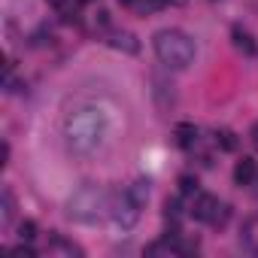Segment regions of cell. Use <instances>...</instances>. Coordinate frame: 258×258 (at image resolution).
<instances>
[{"instance_id":"cell-1","label":"cell","mask_w":258,"mask_h":258,"mask_svg":"<svg viewBox=\"0 0 258 258\" xmlns=\"http://www.w3.org/2000/svg\"><path fill=\"white\" fill-rule=\"evenodd\" d=\"M109 137V118L100 106H82L64 118V143L70 155L88 158Z\"/></svg>"},{"instance_id":"cell-2","label":"cell","mask_w":258,"mask_h":258,"mask_svg":"<svg viewBox=\"0 0 258 258\" xmlns=\"http://www.w3.org/2000/svg\"><path fill=\"white\" fill-rule=\"evenodd\" d=\"M152 49H155V58L167 67V70H188L195 64V55H198V46L195 40L185 34V31H176V28H164L152 37Z\"/></svg>"},{"instance_id":"cell-3","label":"cell","mask_w":258,"mask_h":258,"mask_svg":"<svg viewBox=\"0 0 258 258\" xmlns=\"http://www.w3.org/2000/svg\"><path fill=\"white\" fill-rule=\"evenodd\" d=\"M103 210H109V198H106V191H103L100 185H94V182L79 185V188L67 198V204H64L67 219H70V222H82V225L97 222V219L103 216Z\"/></svg>"},{"instance_id":"cell-4","label":"cell","mask_w":258,"mask_h":258,"mask_svg":"<svg viewBox=\"0 0 258 258\" xmlns=\"http://www.w3.org/2000/svg\"><path fill=\"white\" fill-rule=\"evenodd\" d=\"M140 210H143V207L131 201L127 188H124V191H118V195L112 198V204H109V216H112V222H115L118 228H134V225H137V219H140Z\"/></svg>"},{"instance_id":"cell-5","label":"cell","mask_w":258,"mask_h":258,"mask_svg":"<svg viewBox=\"0 0 258 258\" xmlns=\"http://www.w3.org/2000/svg\"><path fill=\"white\" fill-rule=\"evenodd\" d=\"M225 207L219 204V198L216 195H195V204H191V216L198 219V222H219L225 213H222Z\"/></svg>"},{"instance_id":"cell-6","label":"cell","mask_w":258,"mask_h":258,"mask_svg":"<svg viewBox=\"0 0 258 258\" xmlns=\"http://www.w3.org/2000/svg\"><path fill=\"white\" fill-rule=\"evenodd\" d=\"M255 176H258L255 158H240V161L234 164V182H237V185H252Z\"/></svg>"},{"instance_id":"cell-7","label":"cell","mask_w":258,"mask_h":258,"mask_svg":"<svg viewBox=\"0 0 258 258\" xmlns=\"http://www.w3.org/2000/svg\"><path fill=\"white\" fill-rule=\"evenodd\" d=\"M173 137H176V146L191 149V146L198 143V127H195L191 121H179V124L173 127Z\"/></svg>"},{"instance_id":"cell-8","label":"cell","mask_w":258,"mask_h":258,"mask_svg":"<svg viewBox=\"0 0 258 258\" xmlns=\"http://www.w3.org/2000/svg\"><path fill=\"white\" fill-rule=\"evenodd\" d=\"M127 195H131L134 204L146 207V201H149V179H134L131 185H127Z\"/></svg>"},{"instance_id":"cell-9","label":"cell","mask_w":258,"mask_h":258,"mask_svg":"<svg viewBox=\"0 0 258 258\" xmlns=\"http://www.w3.org/2000/svg\"><path fill=\"white\" fill-rule=\"evenodd\" d=\"M231 37H234V46H237L240 52L255 55V40H252V34H246L243 28H234V31H231Z\"/></svg>"},{"instance_id":"cell-10","label":"cell","mask_w":258,"mask_h":258,"mask_svg":"<svg viewBox=\"0 0 258 258\" xmlns=\"http://www.w3.org/2000/svg\"><path fill=\"white\" fill-rule=\"evenodd\" d=\"M109 46H112V49H124V52H137V49H140L131 34H115V37L109 40Z\"/></svg>"},{"instance_id":"cell-11","label":"cell","mask_w":258,"mask_h":258,"mask_svg":"<svg viewBox=\"0 0 258 258\" xmlns=\"http://www.w3.org/2000/svg\"><path fill=\"white\" fill-rule=\"evenodd\" d=\"M216 143H219L225 152H234V149H237V137H234V131H216Z\"/></svg>"},{"instance_id":"cell-12","label":"cell","mask_w":258,"mask_h":258,"mask_svg":"<svg viewBox=\"0 0 258 258\" xmlns=\"http://www.w3.org/2000/svg\"><path fill=\"white\" fill-rule=\"evenodd\" d=\"M13 216H16V198L10 188H4V225H10Z\"/></svg>"},{"instance_id":"cell-13","label":"cell","mask_w":258,"mask_h":258,"mask_svg":"<svg viewBox=\"0 0 258 258\" xmlns=\"http://www.w3.org/2000/svg\"><path fill=\"white\" fill-rule=\"evenodd\" d=\"M179 191L182 195H198V179L195 176H179Z\"/></svg>"},{"instance_id":"cell-14","label":"cell","mask_w":258,"mask_h":258,"mask_svg":"<svg viewBox=\"0 0 258 258\" xmlns=\"http://www.w3.org/2000/svg\"><path fill=\"white\" fill-rule=\"evenodd\" d=\"M19 237H22L25 243H31V240L37 237V225H34V222H22V225H19Z\"/></svg>"},{"instance_id":"cell-15","label":"cell","mask_w":258,"mask_h":258,"mask_svg":"<svg viewBox=\"0 0 258 258\" xmlns=\"http://www.w3.org/2000/svg\"><path fill=\"white\" fill-rule=\"evenodd\" d=\"M13 255H25V258H34V249H31V246H16V249H13Z\"/></svg>"},{"instance_id":"cell-16","label":"cell","mask_w":258,"mask_h":258,"mask_svg":"<svg viewBox=\"0 0 258 258\" xmlns=\"http://www.w3.org/2000/svg\"><path fill=\"white\" fill-rule=\"evenodd\" d=\"M46 4H49V7H55V10H67L70 0H46Z\"/></svg>"},{"instance_id":"cell-17","label":"cell","mask_w":258,"mask_h":258,"mask_svg":"<svg viewBox=\"0 0 258 258\" xmlns=\"http://www.w3.org/2000/svg\"><path fill=\"white\" fill-rule=\"evenodd\" d=\"M252 146H255V149H258V124H255V127H252Z\"/></svg>"},{"instance_id":"cell-18","label":"cell","mask_w":258,"mask_h":258,"mask_svg":"<svg viewBox=\"0 0 258 258\" xmlns=\"http://www.w3.org/2000/svg\"><path fill=\"white\" fill-rule=\"evenodd\" d=\"M118 4H124V7H131V4H134V0H118Z\"/></svg>"},{"instance_id":"cell-19","label":"cell","mask_w":258,"mask_h":258,"mask_svg":"<svg viewBox=\"0 0 258 258\" xmlns=\"http://www.w3.org/2000/svg\"><path fill=\"white\" fill-rule=\"evenodd\" d=\"M158 4H167V0H158Z\"/></svg>"},{"instance_id":"cell-20","label":"cell","mask_w":258,"mask_h":258,"mask_svg":"<svg viewBox=\"0 0 258 258\" xmlns=\"http://www.w3.org/2000/svg\"><path fill=\"white\" fill-rule=\"evenodd\" d=\"M82 4H88V0H82Z\"/></svg>"}]
</instances>
